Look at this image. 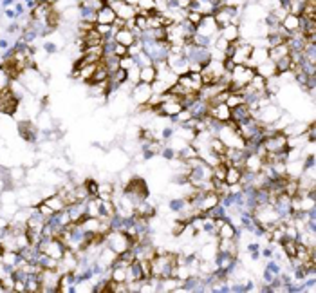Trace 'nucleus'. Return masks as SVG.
Here are the masks:
<instances>
[{
	"instance_id": "obj_1",
	"label": "nucleus",
	"mask_w": 316,
	"mask_h": 293,
	"mask_svg": "<svg viewBox=\"0 0 316 293\" xmlns=\"http://www.w3.org/2000/svg\"><path fill=\"white\" fill-rule=\"evenodd\" d=\"M105 246L112 248L119 255V253L127 252L128 248H132V239L121 230H110L108 234H105Z\"/></svg>"
},
{
	"instance_id": "obj_2",
	"label": "nucleus",
	"mask_w": 316,
	"mask_h": 293,
	"mask_svg": "<svg viewBox=\"0 0 316 293\" xmlns=\"http://www.w3.org/2000/svg\"><path fill=\"white\" fill-rule=\"evenodd\" d=\"M265 150L271 152V154H278V152H286L287 150V136L282 130H275L273 134L265 136L262 139Z\"/></svg>"
},
{
	"instance_id": "obj_3",
	"label": "nucleus",
	"mask_w": 316,
	"mask_h": 293,
	"mask_svg": "<svg viewBox=\"0 0 316 293\" xmlns=\"http://www.w3.org/2000/svg\"><path fill=\"white\" fill-rule=\"evenodd\" d=\"M195 33L199 36H203V38H206V40L210 42V47L213 46L215 38L219 36V26H217V22L213 20V16H204L203 22H201L199 26L195 27Z\"/></svg>"
},
{
	"instance_id": "obj_4",
	"label": "nucleus",
	"mask_w": 316,
	"mask_h": 293,
	"mask_svg": "<svg viewBox=\"0 0 316 293\" xmlns=\"http://www.w3.org/2000/svg\"><path fill=\"white\" fill-rule=\"evenodd\" d=\"M150 96H152V87L143 82L136 83L132 87V91H130V98H132V102L136 103V105H147Z\"/></svg>"
},
{
	"instance_id": "obj_5",
	"label": "nucleus",
	"mask_w": 316,
	"mask_h": 293,
	"mask_svg": "<svg viewBox=\"0 0 316 293\" xmlns=\"http://www.w3.org/2000/svg\"><path fill=\"white\" fill-rule=\"evenodd\" d=\"M208 116H211V118H213L215 121H219V123H228L231 119V109L228 107L224 102L217 103V105L208 107Z\"/></svg>"
},
{
	"instance_id": "obj_6",
	"label": "nucleus",
	"mask_w": 316,
	"mask_h": 293,
	"mask_svg": "<svg viewBox=\"0 0 316 293\" xmlns=\"http://www.w3.org/2000/svg\"><path fill=\"white\" fill-rule=\"evenodd\" d=\"M267 60H269V51H267V47H253L246 65L251 67V69H255L257 65L267 62Z\"/></svg>"
},
{
	"instance_id": "obj_7",
	"label": "nucleus",
	"mask_w": 316,
	"mask_h": 293,
	"mask_svg": "<svg viewBox=\"0 0 316 293\" xmlns=\"http://www.w3.org/2000/svg\"><path fill=\"white\" fill-rule=\"evenodd\" d=\"M250 118H253V113H251V109L248 107V103H240L237 105L235 109H231V119H233L235 123H244L248 121Z\"/></svg>"
},
{
	"instance_id": "obj_8",
	"label": "nucleus",
	"mask_w": 316,
	"mask_h": 293,
	"mask_svg": "<svg viewBox=\"0 0 316 293\" xmlns=\"http://www.w3.org/2000/svg\"><path fill=\"white\" fill-rule=\"evenodd\" d=\"M300 24H302L300 15H291V13H287V15L284 16V20L280 22L282 29H284V31H287V33L300 31Z\"/></svg>"
},
{
	"instance_id": "obj_9",
	"label": "nucleus",
	"mask_w": 316,
	"mask_h": 293,
	"mask_svg": "<svg viewBox=\"0 0 316 293\" xmlns=\"http://www.w3.org/2000/svg\"><path fill=\"white\" fill-rule=\"evenodd\" d=\"M114 20H116V11L108 4H105L102 9L96 13V24H110V26H112Z\"/></svg>"
},
{
	"instance_id": "obj_10",
	"label": "nucleus",
	"mask_w": 316,
	"mask_h": 293,
	"mask_svg": "<svg viewBox=\"0 0 316 293\" xmlns=\"http://www.w3.org/2000/svg\"><path fill=\"white\" fill-rule=\"evenodd\" d=\"M262 165H264V161L260 160L255 152H251V154L246 156L244 170H246V172H251V174H257V172H260V170H262Z\"/></svg>"
},
{
	"instance_id": "obj_11",
	"label": "nucleus",
	"mask_w": 316,
	"mask_h": 293,
	"mask_svg": "<svg viewBox=\"0 0 316 293\" xmlns=\"http://www.w3.org/2000/svg\"><path fill=\"white\" fill-rule=\"evenodd\" d=\"M114 42L125 47H130L132 44H136V36L130 29H119L117 33H114Z\"/></svg>"
},
{
	"instance_id": "obj_12",
	"label": "nucleus",
	"mask_w": 316,
	"mask_h": 293,
	"mask_svg": "<svg viewBox=\"0 0 316 293\" xmlns=\"http://www.w3.org/2000/svg\"><path fill=\"white\" fill-rule=\"evenodd\" d=\"M36 127H38V130H42V132H51L53 130V118L51 114L47 113V111H44V113H38L36 114Z\"/></svg>"
},
{
	"instance_id": "obj_13",
	"label": "nucleus",
	"mask_w": 316,
	"mask_h": 293,
	"mask_svg": "<svg viewBox=\"0 0 316 293\" xmlns=\"http://www.w3.org/2000/svg\"><path fill=\"white\" fill-rule=\"evenodd\" d=\"M237 228L233 227V225H231L230 221H222L220 223V227L217 228V237H219V239H235V237H237Z\"/></svg>"
},
{
	"instance_id": "obj_14",
	"label": "nucleus",
	"mask_w": 316,
	"mask_h": 293,
	"mask_svg": "<svg viewBox=\"0 0 316 293\" xmlns=\"http://www.w3.org/2000/svg\"><path fill=\"white\" fill-rule=\"evenodd\" d=\"M304 172V160H295V161H286V176L287 177H295L298 179Z\"/></svg>"
},
{
	"instance_id": "obj_15",
	"label": "nucleus",
	"mask_w": 316,
	"mask_h": 293,
	"mask_svg": "<svg viewBox=\"0 0 316 293\" xmlns=\"http://www.w3.org/2000/svg\"><path fill=\"white\" fill-rule=\"evenodd\" d=\"M219 35L224 38L226 42H235L240 38V31H239V26H235V24H228V26L220 27L219 29Z\"/></svg>"
},
{
	"instance_id": "obj_16",
	"label": "nucleus",
	"mask_w": 316,
	"mask_h": 293,
	"mask_svg": "<svg viewBox=\"0 0 316 293\" xmlns=\"http://www.w3.org/2000/svg\"><path fill=\"white\" fill-rule=\"evenodd\" d=\"M44 203H46V205L49 206V208H51L54 214H56V212L65 210V208H67L65 203H63V199H61L56 192H54V194H51V195H47L46 199H44Z\"/></svg>"
},
{
	"instance_id": "obj_17",
	"label": "nucleus",
	"mask_w": 316,
	"mask_h": 293,
	"mask_svg": "<svg viewBox=\"0 0 316 293\" xmlns=\"http://www.w3.org/2000/svg\"><path fill=\"white\" fill-rule=\"evenodd\" d=\"M255 72L259 74V76L262 78H271V76H275L276 74V69H275V62H271V60H267V62L264 63H260V65L255 67Z\"/></svg>"
},
{
	"instance_id": "obj_18",
	"label": "nucleus",
	"mask_w": 316,
	"mask_h": 293,
	"mask_svg": "<svg viewBox=\"0 0 316 293\" xmlns=\"http://www.w3.org/2000/svg\"><path fill=\"white\" fill-rule=\"evenodd\" d=\"M156 78H158V71H156L154 63H152V65L141 67V71H139V82L148 83V85H150V83H152Z\"/></svg>"
},
{
	"instance_id": "obj_19",
	"label": "nucleus",
	"mask_w": 316,
	"mask_h": 293,
	"mask_svg": "<svg viewBox=\"0 0 316 293\" xmlns=\"http://www.w3.org/2000/svg\"><path fill=\"white\" fill-rule=\"evenodd\" d=\"M108 76H110V71L107 69V65L103 62H98V67L96 71H94V74H92L91 82L89 83H98V82H105V80H108Z\"/></svg>"
},
{
	"instance_id": "obj_20",
	"label": "nucleus",
	"mask_w": 316,
	"mask_h": 293,
	"mask_svg": "<svg viewBox=\"0 0 316 293\" xmlns=\"http://www.w3.org/2000/svg\"><path fill=\"white\" fill-rule=\"evenodd\" d=\"M240 176H242V170H240L239 167H233V165H230V167L226 169L224 183L228 186L235 185V183H240Z\"/></svg>"
},
{
	"instance_id": "obj_21",
	"label": "nucleus",
	"mask_w": 316,
	"mask_h": 293,
	"mask_svg": "<svg viewBox=\"0 0 316 293\" xmlns=\"http://www.w3.org/2000/svg\"><path fill=\"white\" fill-rule=\"evenodd\" d=\"M7 179H9V185L11 183H20V181L26 179V169L24 167H13L9 170V174H7Z\"/></svg>"
},
{
	"instance_id": "obj_22",
	"label": "nucleus",
	"mask_w": 316,
	"mask_h": 293,
	"mask_svg": "<svg viewBox=\"0 0 316 293\" xmlns=\"http://www.w3.org/2000/svg\"><path fill=\"white\" fill-rule=\"evenodd\" d=\"M110 279H112L114 283H127V268L114 264L110 268Z\"/></svg>"
},
{
	"instance_id": "obj_23",
	"label": "nucleus",
	"mask_w": 316,
	"mask_h": 293,
	"mask_svg": "<svg viewBox=\"0 0 316 293\" xmlns=\"http://www.w3.org/2000/svg\"><path fill=\"white\" fill-rule=\"evenodd\" d=\"M275 69H276V74H284V72L289 71V69H291V58H289V55L278 58V60L275 62Z\"/></svg>"
},
{
	"instance_id": "obj_24",
	"label": "nucleus",
	"mask_w": 316,
	"mask_h": 293,
	"mask_svg": "<svg viewBox=\"0 0 316 293\" xmlns=\"http://www.w3.org/2000/svg\"><path fill=\"white\" fill-rule=\"evenodd\" d=\"M139 71H141V67H139L138 63H134V65L127 71V82H130L132 85L139 83Z\"/></svg>"
},
{
	"instance_id": "obj_25",
	"label": "nucleus",
	"mask_w": 316,
	"mask_h": 293,
	"mask_svg": "<svg viewBox=\"0 0 316 293\" xmlns=\"http://www.w3.org/2000/svg\"><path fill=\"white\" fill-rule=\"evenodd\" d=\"M150 87H152V93H156V94H166L170 91V87L163 82V80H154V82L150 83Z\"/></svg>"
},
{
	"instance_id": "obj_26",
	"label": "nucleus",
	"mask_w": 316,
	"mask_h": 293,
	"mask_svg": "<svg viewBox=\"0 0 316 293\" xmlns=\"http://www.w3.org/2000/svg\"><path fill=\"white\" fill-rule=\"evenodd\" d=\"M203 18L204 16L201 15V13H197V11H192V9H186V20L192 24L194 27H197L203 22Z\"/></svg>"
},
{
	"instance_id": "obj_27",
	"label": "nucleus",
	"mask_w": 316,
	"mask_h": 293,
	"mask_svg": "<svg viewBox=\"0 0 316 293\" xmlns=\"http://www.w3.org/2000/svg\"><path fill=\"white\" fill-rule=\"evenodd\" d=\"M94 29H96L100 35L103 36V38H108V36H114V31H112V26L110 24H96L94 26Z\"/></svg>"
},
{
	"instance_id": "obj_28",
	"label": "nucleus",
	"mask_w": 316,
	"mask_h": 293,
	"mask_svg": "<svg viewBox=\"0 0 316 293\" xmlns=\"http://www.w3.org/2000/svg\"><path fill=\"white\" fill-rule=\"evenodd\" d=\"M134 60H136V63H138L139 67L152 65V63H154V62H152V58L148 57V55H147V53H145V51L139 53V55H138V57H136V58H134Z\"/></svg>"
},
{
	"instance_id": "obj_29",
	"label": "nucleus",
	"mask_w": 316,
	"mask_h": 293,
	"mask_svg": "<svg viewBox=\"0 0 316 293\" xmlns=\"http://www.w3.org/2000/svg\"><path fill=\"white\" fill-rule=\"evenodd\" d=\"M36 212H38V214H40L42 217H46V219H49V217H51L53 214H54V212H53L51 208H49V206H47L46 203H44V201L36 205Z\"/></svg>"
},
{
	"instance_id": "obj_30",
	"label": "nucleus",
	"mask_w": 316,
	"mask_h": 293,
	"mask_svg": "<svg viewBox=\"0 0 316 293\" xmlns=\"http://www.w3.org/2000/svg\"><path fill=\"white\" fill-rule=\"evenodd\" d=\"M134 63H136V60H134L132 57H128V55H125V57L119 58V69H123V71H128Z\"/></svg>"
},
{
	"instance_id": "obj_31",
	"label": "nucleus",
	"mask_w": 316,
	"mask_h": 293,
	"mask_svg": "<svg viewBox=\"0 0 316 293\" xmlns=\"http://www.w3.org/2000/svg\"><path fill=\"white\" fill-rule=\"evenodd\" d=\"M9 82H11L9 74L4 71V67L0 65V91H4V89L9 87Z\"/></svg>"
},
{
	"instance_id": "obj_32",
	"label": "nucleus",
	"mask_w": 316,
	"mask_h": 293,
	"mask_svg": "<svg viewBox=\"0 0 316 293\" xmlns=\"http://www.w3.org/2000/svg\"><path fill=\"white\" fill-rule=\"evenodd\" d=\"M112 53H114V57L121 58V57H125V55H128V47H125V46H121V44H116V42H114Z\"/></svg>"
},
{
	"instance_id": "obj_33",
	"label": "nucleus",
	"mask_w": 316,
	"mask_h": 293,
	"mask_svg": "<svg viewBox=\"0 0 316 293\" xmlns=\"http://www.w3.org/2000/svg\"><path fill=\"white\" fill-rule=\"evenodd\" d=\"M136 27L139 31H147V16L136 15Z\"/></svg>"
}]
</instances>
